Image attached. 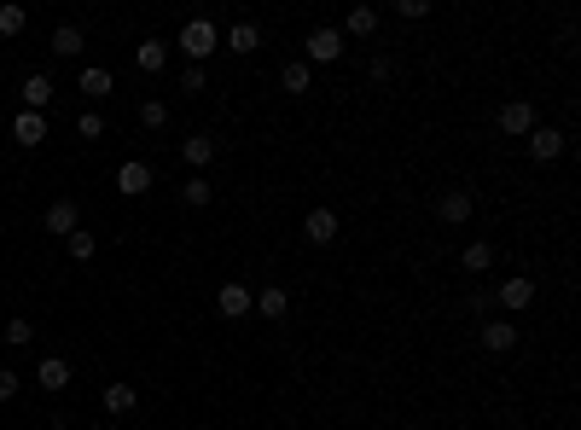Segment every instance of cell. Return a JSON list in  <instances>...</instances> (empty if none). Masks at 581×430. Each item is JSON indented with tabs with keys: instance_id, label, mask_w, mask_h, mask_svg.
I'll list each match as a JSON object with an SVG mask.
<instances>
[{
	"instance_id": "17",
	"label": "cell",
	"mask_w": 581,
	"mask_h": 430,
	"mask_svg": "<svg viewBox=\"0 0 581 430\" xmlns=\"http://www.w3.org/2000/svg\"><path fill=\"white\" fill-rule=\"evenodd\" d=\"M215 152H222V146H215V134H186V140H181V157H186L192 169L215 163Z\"/></svg>"
},
{
	"instance_id": "19",
	"label": "cell",
	"mask_w": 581,
	"mask_h": 430,
	"mask_svg": "<svg viewBox=\"0 0 581 430\" xmlns=\"http://www.w3.org/2000/svg\"><path fill=\"white\" fill-rule=\"evenodd\" d=\"M140 407V390L134 384H122V378H117V384H105V413H111V419H122V413H134Z\"/></svg>"
},
{
	"instance_id": "22",
	"label": "cell",
	"mask_w": 581,
	"mask_h": 430,
	"mask_svg": "<svg viewBox=\"0 0 581 430\" xmlns=\"http://www.w3.org/2000/svg\"><path fill=\"white\" fill-rule=\"evenodd\" d=\"M279 88H285V93H308L314 88V70L303 65V58H291V65L279 70Z\"/></svg>"
},
{
	"instance_id": "25",
	"label": "cell",
	"mask_w": 581,
	"mask_h": 430,
	"mask_svg": "<svg viewBox=\"0 0 581 430\" xmlns=\"http://www.w3.org/2000/svg\"><path fill=\"white\" fill-rule=\"evenodd\" d=\"M65 250H70V262H93V250H99V238H93L88 227H76V233L65 238Z\"/></svg>"
},
{
	"instance_id": "8",
	"label": "cell",
	"mask_w": 581,
	"mask_h": 430,
	"mask_svg": "<svg viewBox=\"0 0 581 430\" xmlns=\"http://www.w3.org/2000/svg\"><path fill=\"white\" fill-rule=\"evenodd\" d=\"M41 227L58 233V238H70L76 227H82V210H76L70 198H53V204H47V215H41Z\"/></svg>"
},
{
	"instance_id": "15",
	"label": "cell",
	"mask_w": 581,
	"mask_h": 430,
	"mask_svg": "<svg viewBox=\"0 0 581 430\" xmlns=\"http://www.w3.org/2000/svg\"><path fill=\"white\" fill-rule=\"evenodd\" d=\"M222 47H227V53H239V58H250V53L262 47V29L250 24V18H239V24L227 29V41H222Z\"/></svg>"
},
{
	"instance_id": "18",
	"label": "cell",
	"mask_w": 581,
	"mask_h": 430,
	"mask_svg": "<svg viewBox=\"0 0 581 430\" xmlns=\"http://www.w3.org/2000/svg\"><path fill=\"white\" fill-rule=\"evenodd\" d=\"M24 110H47V100H53V76L47 70H36V76H24Z\"/></svg>"
},
{
	"instance_id": "7",
	"label": "cell",
	"mask_w": 581,
	"mask_h": 430,
	"mask_svg": "<svg viewBox=\"0 0 581 430\" xmlns=\"http://www.w3.org/2000/svg\"><path fill=\"white\" fill-rule=\"evenodd\" d=\"M117 193H122V198L151 193V163H146V157H129V163L117 169Z\"/></svg>"
},
{
	"instance_id": "20",
	"label": "cell",
	"mask_w": 581,
	"mask_h": 430,
	"mask_svg": "<svg viewBox=\"0 0 581 430\" xmlns=\"http://www.w3.org/2000/svg\"><path fill=\"white\" fill-rule=\"evenodd\" d=\"M372 29H379V6H349V18H343L337 36H360V41H367Z\"/></svg>"
},
{
	"instance_id": "1",
	"label": "cell",
	"mask_w": 581,
	"mask_h": 430,
	"mask_svg": "<svg viewBox=\"0 0 581 430\" xmlns=\"http://www.w3.org/2000/svg\"><path fill=\"white\" fill-rule=\"evenodd\" d=\"M175 47L186 53V65H203L210 53H222V29H215V18H186Z\"/></svg>"
},
{
	"instance_id": "13",
	"label": "cell",
	"mask_w": 581,
	"mask_h": 430,
	"mask_svg": "<svg viewBox=\"0 0 581 430\" xmlns=\"http://www.w3.org/2000/svg\"><path fill=\"white\" fill-rule=\"evenodd\" d=\"M12 140H18V146H41V140H47V117H41V110H18V117H12Z\"/></svg>"
},
{
	"instance_id": "34",
	"label": "cell",
	"mask_w": 581,
	"mask_h": 430,
	"mask_svg": "<svg viewBox=\"0 0 581 430\" xmlns=\"http://www.w3.org/2000/svg\"><path fill=\"white\" fill-rule=\"evenodd\" d=\"M12 395H18V372H12V366H0V402H12Z\"/></svg>"
},
{
	"instance_id": "4",
	"label": "cell",
	"mask_w": 581,
	"mask_h": 430,
	"mask_svg": "<svg viewBox=\"0 0 581 430\" xmlns=\"http://www.w3.org/2000/svg\"><path fill=\"white\" fill-rule=\"evenodd\" d=\"M494 302L506 314H524L529 302H535V279H524V274H517V279H494Z\"/></svg>"
},
{
	"instance_id": "27",
	"label": "cell",
	"mask_w": 581,
	"mask_h": 430,
	"mask_svg": "<svg viewBox=\"0 0 581 430\" xmlns=\"http://www.w3.org/2000/svg\"><path fill=\"white\" fill-rule=\"evenodd\" d=\"M181 198H186V204H192V210H203V204H210V198H215V186H210V181H203V174H192V181H186V186H181Z\"/></svg>"
},
{
	"instance_id": "29",
	"label": "cell",
	"mask_w": 581,
	"mask_h": 430,
	"mask_svg": "<svg viewBox=\"0 0 581 430\" xmlns=\"http://www.w3.org/2000/svg\"><path fill=\"white\" fill-rule=\"evenodd\" d=\"M76 134H82V140H105V117H99V110H82V117H76Z\"/></svg>"
},
{
	"instance_id": "30",
	"label": "cell",
	"mask_w": 581,
	"mask_h": 430,
	"mask_svg": "<svg viewBox=\"0 0 581 430\" xmlns=\"http://www.w3.org/2000/svg\"><path fill=\"white\" fill-rule=\"evenodd\" d=\"M396 18H407V24L431 18V0H396Z\"/></svg>"
},
{
	"instance_id": "14",
	"label": "cell",
	"mask_w": 581,
	"mask_h": 430,
	"mask_svg": "<svg viewBox=\"0 0 581 430\" xmlns=\"http://www.w3.org/2000/svg\"><path fill=\"white\" fill-rule=\"evenodd\" d=\"M36 384H41V390H65V384H70V361H65V355H41V361H36Z\"/></svg>"
},
{
	"instance_id": "28",
	"label": "cell",
	"mask_w": 581,
	"mask_h": 430,
	"mask_svg": "<svg viewBox=\"0 0 581 430\" xmlns=\"http://www.w3.org/2000/svg\"><path fill=\"white\" fill-rule=\"evenodd\" d=\"M24 24H29L24 6H0V36H24Z\"/></svg>"
},
{
	"instance_id": "9",
	"label": "cell",
	"mask_w": 581,
	"mask_h": 430,
	"mask_svg": "<svg viewBox=\"0 0 581 430\" xmlns=\"http://www.w3.org/2000/svg\"><path fill=\"white\" fill-rule=\"evenodd\" d=\"M303 238H308V245H332V238H337V215L326 210V204H314V210L303 215Z\"/></svg>"
},
{
	"instance_id": "23",
	"label": "cell",
	"mask_w": 581,
	"mask_h": 430,
	"mask_svg": "<svg viewBox=\"0 0 581 430\" xmlns=\"http://www.w3.org/2000/svg\"><path fill=\"white\" fill-rule=\"evenodd\" d=\"M111 88H117V82H111V70H105V65H88V70H82V93H88V100H105Z\"/></svg>"
},
{
	"instance_id": "12",
	"label": "cell",
	"mask_w": 581,
	"mask_h": 430,
	"mask_svg": "<svg viewBox=\"0 0 581 430\" xmlns=\"http://www.w3.org/2000/svg\"><path fill=\"white\" fill-rule=\"evenodd\" d=\"M134 65L146 70V76H157V70H169V41H163V36H146V41L134 47Z\"/></svg>"
},
{
	"instance_id": "32",
	"label": "cell",
	"mask_w": 581,
	"mask_h": 430,
	"mask_svg": "<svg viewBox=\"0 0 581 430\" xmlns=\"http://www.w3.org/2000/svg\"><path fill=\"white\" fill-rule=\"evenodd\" d=\"M203 82H210L203 65H186V70H181V93H203Z\"/></svg>"
},
{
	"instance_id": "2",
	"label": "cell",
	"mask_w": 581,
	"mask_h": 430,
	"mask_svg": "<svg viewBox=\"0 0 581 430\" xmlns=\"http://www.w3.org/2000/svg\"><path fill=\"white\" fill-rule=\"evenodd\" d=\"M524 140H529V157H535V163H553V157L570 152V134H564V129H546V122H535Z\"/></svg>"
},
{
	"instance_id": "5",
	"label": "cell",
	"mask_w": 581,
	"mask_h": 430,
	"mask_svg": "<svg viewBox=\"0 0 581 430\" xmlns=\"http://www.w3.org/2000/svg\"><path fill=\"white\" fill-rule=\"evenodd\" d=\"M215 309H222V314H227V320H244V314H250V309H256V291H250V285H244V279H227V285H222V291H215Z\"/></svg>"
},
{
	"instance_id": "26",
	"label": "cell",
	"mask_w": 581,
	"mask_h": 430,
	"mask_svg": "<svg viewBox=\"0 0 581 430\" xmlns=\"http://www.w3.org/2000/svg\"><path fill=\"white\" fill-rule=\"evenodd\" d=\"M140 129H151V134L169 129V105L163 100H146V105H140Z\"/></svg>"
},
{
	"instance_id": "24",
	"label": "cell",
	"mask_w": 581,
	"mask_h": 430,
	"mask_svg": "<svg viewBox=\"0 0 581 430\" xmlns=\"http://www.w3.org/2000/svg\"><path fill=\"white\" fill-rule=\"evenodd\" d=\"M53 53H58V58H76V53H82V29H76V24H58V29H53Z\"/></svg>"
},
{
	"instance_id": "3",
	"label": "cell",
	"mask_w": 581,
	"mask_h": 430,
	"mask_svg": "<svg viewBox=\"0 0 581 430\" xmlns=\"http://www.w3.org/2000/svg\"><path fill=\"white\" fill-rule=\"evenodd\" d=\"M303 65L314 70V65H337V58H343V36H337V29H314V36L303 41Z\"/></svg>"
},
{
	"instance_id": "33",
	"label": "cell",
	"mask_w": 581,
	"mask_h": 430,
	"mask_svg": "<svg viewBox=\"0 0 581 430\" xmlns=\"http://www.w3.org/2000/svg\"><path fill=\"white\" fill-rule=\"evenodd\" d=\"M465 309H471V314H489V309H494V291H471Z\"/></svg>"
},
{
	"instance_id": "10",
	"label": "cell",
	"mask_w": 581,
	"mask_h": 430,
	"mask_svg": "<svg viewBox=\"0 0 581 430\" xmlns=\"http://www.w3.org/2000/svg\"><path fill=\"white\" fill-rule=\"evenodd\" d=\"M500 134H529V129H535V105H529V100H512V105H500Z\"/></svg>"
},
{
	"instance_id": "21",
	"label": "cell",
	"mask_w": 581,
	"mask_h": 430,
	"mask_svg": "<svg viewBox=\"0 0 581 430\" xmlns=\"http://www.w3.org/2000/svg\"><path fill=\"white\" fill-rule=\"evenodd\" d=\"M460 267H465V274H494V245H482V238H477V245H465L460 250Z\"/></svg>"
},
{
	"instance_id": "6",
	"label": "cell",
	"mask_w": 581,
	"mask_h": 430,
	"mask_svg": "<svg viewBox=\"0 0 581 430\" xmlns=\"http://www.w3.org/2000/svg\"><path fill=\"white\" fill-rule=\"evenodd\" d=\"M471 210H477V198H471L465 186H448V193L436 198V215H442L448 227H465V221H471Z\"/></svg>"
},
{
	"instance_id": "16",
	"label": "cell",
	"mask_w": 581,
	"mask_h": 430,
	"mask_svg": "<svg viewBox=\"0 0 581 430\" xmlns=\"http://www.w3.org/2000/svg\"><path fill=\"white\" fill-rule=\"evenodd\" d=\"M482 349H494V355H506V349H517V326L512 320H482Z\"/></svg>"
},
{
	"instance_id": "11",
	"label": "cell",
	"mask_w": 581,
	"mask_h": 430,
	"mask_svg": "<svg viewBox=\"0 0 581 430\" xmlns=\"http://www.w3.org/2000/svg\"><path fill=\"white\" fill-rule=\"evenodd\" d=\"M250 314H262V320H285V314H291V291H285V285H262Z\"/></svg>"
},
{
	"instance_id": "31",
	"label": "cell",
	"mask_w": 581,
	"mask_h": 430,
	"mask_svg": "<svg viewBox=\"0 0 581 430\" xmlns=\"http://www.w3.org/2000/svg\"><path fill=\"white\" fill-rule=\"evenodd\" d=\"M6 343H12V349L36 343V326H29V320H6Z\"/></svg>"
}]
</instances>
